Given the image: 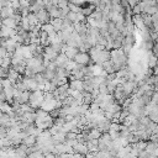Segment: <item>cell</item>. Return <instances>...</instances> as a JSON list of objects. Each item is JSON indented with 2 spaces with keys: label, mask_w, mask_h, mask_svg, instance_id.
Returning a JSON list of instances; mask_svg holds the SVG:
<instances>
[{
  "label": "cell",
  "mask_w": 158,
  "mask_h": 158,
  "mask_svg": "<svg viewBox=\"0 0 158 158\" xmlns=\"http://www.w3.org/2000/svg\"><path fill=\"white\" fill-rule=\"evenodd\" d=\"M101 136H102V133L98 128H91L89 131V141H91V139H100Z\"/></svg>",
  "instance_id": "2e32d148"
},
{
  "label": "cell",
  "mask_w": 158,
  "mask_h": 158,
  "mask_svg": "<svg viewBox=\"0 0 158 158\" xmlns=\"http://www.w3.org/2000/svg\"><path fill=\"white\" fill-rule=\"evenodd\" d=\"M42 31H43V32H46L48 36L57 33V31L54 30V27H53L51 23H46V25H42Z\"/></svg>",
  "instance_id": "ffe728a7"
},
{
  "label": "cell",
  "mask_w": 158,
  "mask_h": 158,
  "mask_svg": "<svg viewBox=\"0 0 158 158\" xmlns=\"http://www.w3.org/2000/svg\"><path fill=\"white\" fill-rule=\"evenodd\" d=\"M152 53L158 58V42H156L154 43V46H153V49H152Z\"/></svg>",
  "instance_id": "b9f144b4"
},
{
  "label": "cell",
  "mask_w": 158,
  "mask_h": 158,
  "mask_svg": "<svg viewBox=\"0 0 158 158\" xmlns=\"http://www.w3.org/2000/svg\"><path fill=\"white\" fill-rule=\"evenodd\" d=\"M147 143H148V142H146V141H139L138 143H136V146H137V148H138L139 151H144L146 147H147Z\"/></svg>",
  "instance_id": "1f68e13d"
},
{
  "label": "cell",
  "mask_w": 158,
  "mask_h": 158,
  "mask_svg": "<svg viewBox=\"0 0 158 158\" xmlns=\"http://www.w3.org/2000/svg\"><path fill=\"white\" fill-rule=\"evenodd\" d=\"M157 63H158V58L151 52V54H149V57H148V68H151V69L156 68V67H157Z\"/></svg>",
  "instance_id": "44dd1931"
},
{
  "label": "cell",
  "mask_w": 158,
  "mask_h": 158,
  "mask_svg": "<svg viewBox=\"0 0 158 158\" xmlns=\"http://www.w3.org/2000/svg\"><path fill=\"white\" fill-rule=\"evenodd\" d=\"M27 20H28V22H30V25H31V28L40 25V21H38V19H37L36 14H33V12H30V15L27 16Z\"/></svg>",
  "instance_id": "e0dca14e"
},
{
  "label": "cell",
  "mask_w": 158,
  "mask_h": 158,
  "mask_svg": "<svg viewBox=\"0 0 158 158\" xmlns=\"http://www.w3.org/2000/svg\"><path fill=\"white\" fill-rule=\"evenodd\" d=\"M157 148H158V143H154V142L148 141L147 147H146V151L149 153V156H152V157H153V154H154V152H156V149H157Z\"/></svg>",
  "instance_id": "d6986e66"
},
{
  "label": "cell",
  "mask_w": 158,
  "mask_h": 158,
  "mask_svg": "<svg viewBox=\"0 0 158 158\" xmlns=\"http://www.w3.org/2000/svg\"><path fill=\"white\" fill-rule=\"evenodd\" d=\"M86 146H88L90 153H96V152H99V139H91V141L86 142Z\"/></svg>",
  "instance_id": "7c38bea8"
},
{
  "label": "cell",
  "mask_w": 158,
  "mask_h": 158,
  "mask_svg": "<svg viewBox=\"0 0 158 158\" xmlns=\"http://www.w3.org/2000/svg\"><path fill=\"white\" fill-rule=\"evenodd\" d=\"M152 102L153 104H158V91H154L152 95Z\"/></svg>",
  "instance_id": "60d3db41"
},
{
  "label": "cell",
  "mask_w": 158,
  "mask_h": 158,
  "mask_svg": "<svg viewBox=\"0 0 158 158\" xmlns=\"http://www.w3.org/2000/svg\"><path fill=\"white\" fill-rule=\"evenodd\" d=\"M0 65H1L2 68H7V69L12 68V62H11V58L6 57V58H4V59H0Z\"/></svg>",
  "instance_id": "cb8c5ba5"
},
{
  "label": "cell",
  "mask_w": 158,
  "mask_h": 158,
  "mask_svg": "<svg viewBox=\"0 0 158 158\" xmlns=\"http://www.w3.org/2000/svg\"><path fill=\"white\" fill-rule=\"evenodd\" d=\"M36 16H37V19H38V21H40V23H41V25L51 23L52 17H51V15L48 14V11H47V10H42V11H40L38 14H36Z\"/></svg>",
  "instance_id": "8992f818"
},
{
  "label": "cell",
  "mask_w": 158,
  "mask_h": 158,
  "mask_svg": "<svg viewBox=\"0 0 158 158\" xmlns=\"http://www.w3.org/2000/svg\"><path fill=\"white\" fill-rule=\"evenodd\" d=\"M78 54H79V49H78V48H75V47H68V48H67L65 56L68 57L69 60H74Z\"/></svg>",
  "instance_id": "8fae6325"
},
{
  "label": "cell",
  "mask_w": 158,
  "mask_h": 158,
  "mask_svg": "<svg viewBox=\"0 0 158 158\" xmlns=\"http://www.w3.org/2000/svg\"><path fill=\"white\" fill-rule=\"evenodd\" d=\"M74 152L75 153H80L83 156H86L89 153V148L86 146V143H78L75 147H74Z\"/></svg>",
  "instance_id": "30bf717a"
},
{
  "label": "cell",
  "mask_w": 158,
  "mask_h": 158,
  "mask_svg": "<svg viewBox=\"0 0 158 158\" xmlns=\"http://www.w3.org/2000/svg\"><path fill=\"white\" fill-rule=\"evenodd\" d=\"M59 56V53H57L54 51V48L52 46H48V47H44V53H43V59H47V60H51V62H54L57 59V57Z\"/></svg>",
  "instance_id": "277c9868"
},
{
  "label": "cell",
  "mask_w": 158,
  "mask_h": 158,
  "mask_svg": "<svg viewBox=\"0 0 158 158\" xmlns=\"http://www.w3.org/2000/svg\"><path fill=\"white\" fill-rule=\"evenodd\" d=\"M151 156H149V153L144 149V151H141L139 152V154H138V158H149Z\"/></svg>",
  "instance_id": "74e56055"
},
{
  "label": "cell",
  "mask_w": 158,
  "mask_h": 158,
  "mask_svg": "<svg viewBox=\"0 0 158 158\" xmlns=\"http://www.w3.org/2000/svg\"><path fill=\"white\" fill-rule=\"evenodd\" d=\"M109 148L111 147V144H112V138H111V136L109 135V132H106V133H102V136H101V138H100Z\"/></svg>",
  "instance_id": "7402d4cb"
},
{
  "label": "cell",
  "mask_w": 158,
  "mask_h": 158,
  "mask_svg": "<svg viewBox=\"0 0 158 158\" xmlns=\"http://www.w3.org/2000/svg\"><path fill=\"white\" fill-rule=\"evenodd\" d=\"M153 75L154 77H158V65L156 68H153Z\"/></svg>",
  "instance_id": "7dc6e473"
},
{
  "label": "cell",
  "mask_w": 158,
  "mask_h": 158,
  "mask_svg": "<svg viewBox=\"0 0 158 158\" xmlns=\"http://www.w3.org/2000/svg\"><path fill=\"white\" fill-rule=\"evenodd\" d=\"M36 115H37V118H43V117L48 116L49 114H48V112H46V111H44V110H42V109H37V110H36Z\"/></svg>",
  "instance_id": "4316f807"
},
{
  "label": "cell",
  "mask_w": 158,
  "mask_h": 158,
  "mask_svg": "<svg viewBox=\"0 0 158 158\" xmlns=\"http://www.w3.org/2000/svg\"><path fill=\"white\" fill-rule=\"evenodd\" d=\"M0 84H1V89H7V88L14 86V83H12L10 79H7V78H5V79H2V78H1Z\"/></svg>",
  "instance_id": "d4e9b609"
},
{
  "label": "cell",
  "mask_w": 158,
  "mask_h": 158,
  "mask_svg": "<svg viewBox=\"0 0 158 158\" xmlns=\"http://www.w3.org/2000/svg\"><path fill=\"white\" fill-rule=\"evenodd\" d=\"M68 7H69V10H70L72 12H75V14H79V12H81V7H79V6L74 5L72 1H69V5H68Z\"/></svg>",
  "instance_id": "484cf974"
},
{
  "label": "cell",
  "mask_w": 158,
  "mask_h": 158,
  "mask_svg": "<svg viewBox=\"0 0 158 158\" xmlns=\"http://www.w3.org/2000/svg\"><path fill=\"white\" fill-rule=\"evenodd\" d=\"M9 72H10V69H7V68H2V67H1V69H0L1 78H2V79L7 78V77H9Z\"/></svg>",
  "instance_id": "836d02e7"
},
{
  "label": "cell",
  "mask_w": 158,
  "mask_h": 158,
  "mask_svg": "<svg viewBox=\"0 0 158 158\" xmlns=\"http://www.w3.org/2000/svg\"><path fill=\"white\" fill-rule=\"evenodd\" d=\"M139 4V1H135V0H128V5H130V7H135V6H137Z\"/></svg>",
  "instance_id": "7bdbcfd3"
},
{
  "label": "cell",
  "mask_w": 158,
  "mask_h": 158,
  "mask_svg": "<svg viewBox=\"0 0 158 158\" xmlns=\"http://www.w3.org/2000/svg\"><path fill=\"white\" fill-rule=\"evenodd\" d=\"M68 62H69L68 57H67L65 54H63V53H60V54L57 57V59L54 60V63H56L57 68H65V67H67V64H68Z\"/></svg>",
  "instance_id": "ba28073f"
},
{
  "label": "cell",
  "mask_w": 158,
  "mask_h": 158,
  "mask_svg": "<svg viewBox=\"0 0 158 158\" xmlns=\"http://www.w3.org/2000/svg\"><path fill=\"white\" fill-rule=\"evenodd\" d=\"M51 25L54 27V30L57 32H59L63 28V19H52L51 20Z\"/></svg>",
  "instance_id": "9a60e30c"
},
{
  "label": "cell",
  "mask_w": 158,
  "mask_h": 158,
  "mask_svg": "<svg viewBox=\"0 0 158 158\" xmlns=\"http://www.w3.org/2000/svg\"><path fill=\"white\" fill-rule=\"evenodd\" d=\"M0 32H1V38H5V40L12 38L16 35H19V32H17L16 28H9V27L2 26V25H1V31Z\"/></svg>",
  "instance_id": "5b68a950"
},
{
  "label": "cell",
  "mask_w": 158,
  "mask_h": 158,
  "mask_svg": "<svg viewBox=\"0 0 158 158\" xmlns=\"http://www.w3.org/2000/svg\"><path fill=\"white\" fill-rule=\"evenodd\" d=\"M74 60L79 65H81V67H89V65H91V58H90L89 53H81V52H79V54L75 57Z\"/></svg>",
  "instance_id": "7a4b0ae2"
},
{
  "label": "cell",
  "mask_w": 158,
  "mask_h": 158,
  "mask_svg": "<svg viewBox=\"0 0 158 158\" xmlns=\"http://www.w3.org/2000/svg\"><path fill=\"white\" fill-rule=\"evenodd\" d=\"M1 25H2V26H6V27H9V28H16V27L19 26V23H17L12 17H9V19L2 20V21H1Z\"/></svg>",
  "instance_id": "5bb4252c"
},
{
  "label": "cell",
  "mask_w": 158,
  "mask_h": 158,
  "mask_svg": "<svg viewBox=\"0 0 158 158\" xmlns=\"http://www.w3.org/2000/svg\"><path fill=\"white\" fill-rule=\"evenodd\" d=\"M27 158H44V154H43L42 152L38 151V152H33V153L28 154Z\"/></svg>",
  "instance_id": "f1b7e54d"
},
{
  "label": "cell",
  "mask_w": 158,
  "mask_h": 158,
  "mask_svg": "<svg viewBox=\"0 0 158 158\" xmlns=\"http://www.w3.org/2000/svg\"><path fill=\"white\" fill-rule=\"evenodd\" d=\"M44 101V91L42 90H36V91H32L31 93V98H30V105L37 110V109H41L42 104Z\"/></svg>",
  "instance_id": "6da1fadb"
},
{
  "label": "cell",
  "mask_w": 158,
  "mask_h": 158,
  "mask_svg": "<svg viewBox=\"0 0 158 158\" xmlns=\"http://www.w3.org/2000/svg\"><path fill=\"white\" fill-rule=\"evenodd\" d=\"M54 125L59 126V127H63L65 125V120L62 118V117H58V118H54Z\"/></svg>",
  "instance_id": "4dcf8cb0"
},
{
  "label": "cell",
  "mask_w": 158,
  "mask_h": 158,
  "mask_svg": "<svg viewBox=\"0 0 158 158\" xmlns=\"http://www.w3.org/2000/svg\"><path fill=\"white\" fill-rule=\"evenodd\" d=\"M0 109H1V112H2V114H10V112L14 111V110H12V106H11L9 102H2V104H0Z\"/></svg>",
  "instance_id": "603a6c76"
},
{
  "label": "cell",
  "mask_w": 158,
  "mask_h": 158,
  "mask_svg": "<svg viewBox=\"0 0 158 158\" xmlns=\"http://www.w3.org/2000/svg\"><path fill=\"white\" fill-rule=\"evenodd\" d=\"M68 5H69V1H67V0H59L58 1V9H64V7H68Z\"/></svg>",
  "instance_id": "d6a6232c"
},
{
  "label": "cell",
  "mask_w": 158,
  "mask_h": 158,
  "mask_svg": "<svg viewBox=\"0 0 158 158\" xmlns=\"http://www.w3.org/2000/svg\"><path fill=\"white\" fill-rule=\"evenodd\" d=\"M69 88L78 91H84V80H72L69 81Z\"/></svg>",
  "instance_id": "9c48e42d"
},
{
  "label": "cell",
  "mask_w": 158,
  "mask_h": 158,
  "mask_svg": "<svg viewBox=\"0 0 158 158\" xmlns=\"http://www.w3.org/2000/svg\"><path fill=\"white\" fill-rule=\"evenodd\" d=\"M151 122H152V121H151V118H149L148 116H144V117H142V118L139 120V123L143 125V126H146V127H148V125H149Z\"/></svg>",
  "instance_id": "f546056e"
},
{
  "label": "cell",
  "mask_w": 158,
  "mask_h": 158,
  "mask_svg": "<svg viewBox=\"0 0 158 158\" xmlns=\"http://www.w3.org/2000/svg\"><path fill=\"white\" fill-rule=\"evenodd\" d=\"M54 94L53 93H44V100H54Z\"/></svg>",
  "instance_id": "8d00e7d4"
},
{
  "label": "cell",
  "mask_w": 158,
  "mask_h": 158,
  "mask_svg": "<svg viewBox=\"0 0 158 158\" xmlns=\"http://www.w3.org/2000/svg\"><path fill=\"white\" fill-rule=\"evenodd\" d=\"M137 88H138V86H137V84H136L135 81H128V80L122 85V90H123V93H125V95H126L127 98H131Z\"/></svg>",
  "instance_id": "3957f363"
},
{
  "label": "cell",
  "mask_w": 158,
  "mask_h": 158,
  "mask_svg": "<svg viewBox=\"0 0 158 158\" xmlns=\"http://www.w3.org/2000/svg\"><path fill=\"white\" fill-rule=\"evenodd\" d=\"M157 6H158V1H157Z\"/></svg>",
  "instance_id": "681fc988"
},
{
  "label": "cell",
  "mask_w": 158,
  "mask_h": 158,
  "mask_svg": "<svg viewBox=\"0 0 158 158\" xmlns=\"http://www.w3.org/2000/svg\"><path fill=\"white\" fill-rule=\"evenodd\" d=\"M121 5L125 7V9H127V7H130V5H128V0L126 1V0H123V1H121Z\"/></svg>",
  "instance_id": "f6af8a7d"
},
{
  "label": "cell",
  "mask_w": 158,
  "mask_h": 158,
  "mask_svg": "<svg viewBox=\"0 0 158 158\" xmlns=\"http://www.w3.org/2000/svg\"><path fill=\"white\" fill-rule=\"evenodd\" d=\"M5 137H7V128L1 127L0 128V138H5Z\"/></svg>",
  "instance_id": "d590c367"
},
{
  "label": "cell",
  "mask_w": 158,
  "mask_h": 158,
  "mask_svg": "<svg viewBox=\"0 0 158 158\" xmlns=\"http://www.w3.org/2000/svg\"><path fill=\"white\" fill-rule=\"evenodd\" d=\"M74 5H77V6H79V7H81L83 5H86V2H84V1H81V0H73L72 1Z\"/></svg>",
  "instance_id": "ab89813d"
},
{
  "label": "cell",
  "mask_w": 158,
  "mask_h": 158,
  "mask_svg": "<svg viewBox=\"0 0 158 158\" xmlns=\"http://www.w3.org/2000/svg\"><path fill=\"white\" fill-rule=\"evenodd\" d=\"M110 131H115V132H120L121 131V125L117 122H111L110 126Z\"/></svg>",
  "instance_id": "83f0119b"
},
{
  "label": "cell",
  "mask_w": 158,
  "mask_h": 158,
  "mask_svg": "<svg viewBox=\"0 0 158 158\" xmlns=\"http://www.w3.org/2000/svg\"><path fill=\"white\" fill-rule=\"evenodd\" d=\"M44 158H57V156L54 153H47L44 154Z\"/></svg>",
  "instance_id": "ee69618b"
},
{
  "label": "cell",
  "mask_w": 158,
  "mask_h": 158,
  "mask_svg": "<svg viewBox=\"0 0 158 158\" xmlns=\"http://www.w3.org/2000/svg\"><path fill=\"white\" fill-rule=\"evenodd\" d=\"M85 158H94V153H90V152H89V153L85 156Z\"/></svg>",
  "instance_id": "c3c4849f"
},
{
  "label": "cell",
  "mask_w": 158,
  "mask_h": 158,
  "mask_svg": "<svg viewBox=\"0 0 158 158\" xmlns=\"http://www.w3.org/2000/svg\"><path fill=\"white\" fill-rule=\"evenodd\" d=\"M73 158H85V156H83L80 153H74L73 154Z\"/></svg>",
  "instance_id": "bcb514c9"
},
{
  "label": "cell",
  "mask_w": 158,
  "mask_h": 158,
  "mask_svg": "<svg viewBox=\"0 0 158 158\" xmlns=\"http://www.w3.org/2000/svg\"><path fill=\"white\" fill-rule=\"evenodd\" d=\"M77 137H78V135L74 133V132H69V133H67V139H77Z\"/></svg>",
  "instance_id": "f35d334b"
},
{
  "label": "cell",
  "mask_w": 158,
  "mask_h": 158,
  "mask_svg": "<svg viewBox=\"0 0 158 158\" xmlns=\"http://www.w3.org/2000/svg\"><path fill=\"white\" fill-rule=\"evenodd\" d=\"M23 144H26L27 147H33V146H36L37 144V137L36 136H28L27 138H25L23 139V142H22Z\"/></svg>",
  "instance_id": "ac0fdd59"
},
{
  "label": "cell",
  "mask_w": 158,
  "mask_h": 158,
  "mask_svg": "<svg viewBox=\"0 0 158 158\" xmlns=\"http://www.w3.org/2000/svg\"><path fill=\"white\" fill-rule=\"evenodd\" d=\"M132 12H133V15H142V7L139 6V4L132 9Z\"/></svg>",
  "instance_id": "e575fe53"
},
{
  "label": "cell",
  "mask_w": 158,
  "mask_h": 158,
  "mask_svg": "<svg viewBox=\"0 0 158 158\" xmlns=\"http://www.w3.org/2000/svg\"><path fill=\"white\" fill-rule=\"evenodd\" d=\"M41 109L42 110H44L46 112H52L53 110H56L57 109V100L54 99V100H44L43 101V104H42V106H41Z\"/></svg>",
  "instance_id": "52a82bcc"
},
{
  "label": "cell",
  "mask_w": 158,
  "mask_h": 158,
  "mask_svg": "<svg viewBox=\"0 0 158 158\" xmlns=\"http://www.w3.org/2000/svg\"><path fill=\"white\" fill-rule=\"evenodd\" d=\"M48 14L51 15L52 19H62V14H60V9H58L57 6H52L49 9H47Z\"/></svg>",
  "instance_id": "4fadbf2b"
}]
</instances>
